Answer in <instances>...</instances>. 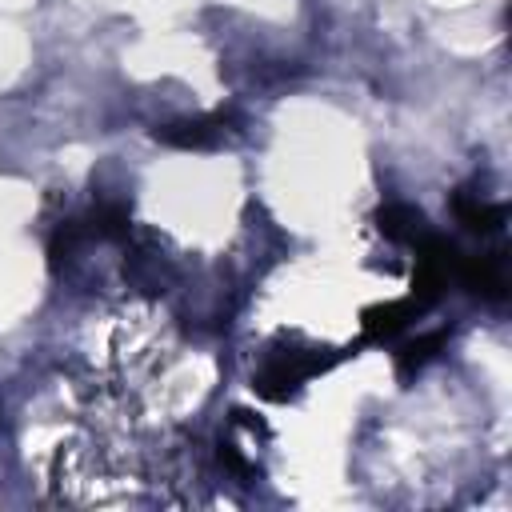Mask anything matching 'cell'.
Wrapping results in <instances>:
<instances>
[{"instance_id":"1","label":"cell","mask_w":512,"mask_h":512,"mask_svg":"<svg viewBox=\"0 0 512 512\" xmlns=\"http://www.w3.org/2000/svg\"><path fill=\"white\" fill-rule=\"evenodd\" d=\"M336 360H340V352H332V356H320V352H280V356H272V360L256 372L252 388H256L260 400H288V396L300 392L312 376L328 372Z\"/></svg>"},{"instance_id":"8","label":"cell","mask_w":512,"mask_h":512,"mask_svg":"<svg viewBox=\"0 0 512 512\" xmlns=\"http://www.w3.org/2000/svg\"><path fill=\"white\" fill-rule=\"evenodd\" d=\"M444 340H448V332H444V328H436V332H428V336L412 340V344H408V348L396 356V368H400V376H408V372L424 368L428 360H436V352L444 348Z\"/></svg>"},{"instance_id":"3","label":"cell","mask_w":512,"mask_h":512,"mask_svg":"<svg viewBox=\"0 0 512 512\" xmlns=\"http://www.w3.org/2000/svg\"><path fill=\"white\" fill-rule=\"evenodd\" d=\"M228 132V116L212 112V116H188V120H172L164 128H156V140L168 148H184V152H200V148H216Z\"/></svg>"},{"instance_id":"5","label":"cell","mask_w":512,"mask_h":512,"mask_svg":"<svg viewBox=\"0 0 512 512\" xmlns=\"http://www.w3.org/2000/svg\"><path fill=\"white\" fill-rule=\"evenodd\" d=\"M452 212H456V220L468 228V232H476V236H496V232H504V224H508V208L504 204H492V200H484L480 192H456L452 196Z\"/></svg>"},{"instance_id":"4","label":"cell","mask_w":512,"mask_h":512,"mask_svg":"<svg viewBox=\"0 0 512 512\" xmlns=\"http://www.w3.org/2000/svg\"><path fill=\"white\" fill-rule=\"evenodd\" d=\"M420 308L404 296V300H388V304H372L360 312V328H364V344H384L396 332L408 328V320H416Z\"/></svg>"},{"instance_id":"2","label":"cell","mask_w":512,"mask_h":512,"mask_svg":"<svg viewBox=\"0 0 512 512\" xmlns=\"http://www.w3.org/2000/svg\"><path fill=\"white\" fill-rule=\"evenodd\" d=\"M472 296L480 300H508V256L504 252H476V256H456V272H452Z\"/></svg>"},{"instance_id":"6","label":"cell","mask_w":512,"mask_h":512,"mask_svg":"<svg viewBox=\"0 0 512 512\" xmlns=\"http://www.w3.org/2000/svg\"><path fill=\"white\" fill-rule=\"evenodd\" d=\"M376 228H380L384 240L408 244V248H412L420 236L432 232V228H428V216H424L420 208H412V204H384V208L376 212Z\"/></svg>"},{"instance_id":"7","label":"cell","mask_w":512,"mask_h":512,"mask_svg":"<svg viewBox=\"0 0 512 512\" xmlns=\"http://www.w3.org/2000/svg\"><path fill=\"white\" fill-rule=\"evenodd\" d=\"M128 204H96L92 216L84 220L88 236H100V240H120L128 236Z\"/></svg>"}]
</instances>
